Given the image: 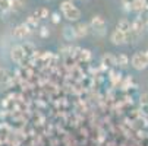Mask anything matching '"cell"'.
<instances>
[{
	"label": "cell",
	"mask_w": 148,
	"mask_h": 146,
	"mask_svg": "<svg viewBox=\"0 0 148 146\" xmlns=\"http://www.w3.org/2000/svg\"><path fill=\"white\" fill-rule=\"evenodd\" d=\"M101 65H104L106 67L114 66V65H116V57H114L112 53H106V54L101 57Z\"/></svg>",
	"instance_id": "obj_9"
},
{
	"label": "cell",
	"mask_w": 148,
	"mask_h": 146,
	"mask_svg": "<svg viewBox=\"0 0 148 146\" xmlns=\"http://www.w3.org/2000/svg\"><path fill=\"white\" fill-rule=\"evenodd\" d=\"M131 63H132V67L136 69V70H144L148 67V57L145 54V51H138L134 54L132 60H131Z\"/></svg>",
	"instance_id": "obj_2"
},
{
	"label": "cell",
	"mask_w": 148,
	"mask_h": 146,
	"mask_svg": "<svg viewBox=\"0 0 148 146\" xmlns=\"http://www.w3.org/2000/svg\"><path fill=\"white\" fill-rule=\"evenodd\" d=\"M49 15H50V12H49L47 7H40L34 12V16H37L38 19H47Z\"/></svg>",
	"instance_id": "obj_14"
},
{
	"label": "cell",
	"mask_w": 148,
	"mask_h": 146,
	"mask_svg": "<svg viewBox=\"0 0 148 146\" xmlns=\"http://www.w3.org/2000/svg\"><path fill=\"white\" fill-rule=\"evenodd\" d=\"M145 54H147V57H148V51H145Z\"/></svg>",
	"instance_id": "obj_23"
},
{
	"label": "cell",
	"mask_w": 148,
	"mask_h": 146,
	"mask_svg": "<svg viewBox=\"0 0 148 146\" xmlns=\"http://www.w3.org/2000/svg\"><path fill=\"white\" fill-rule=\"evenodd\" d=\"M40 35L43 37V38H47V37L50 35V32H49L47 26H41V29H40Z\"/></svg>",
	"instance_id": "obj_17"
},
{
	"label": "cell",
	"mask_w": 148,
	"mask_h": 146,
	"mask_svg": "<svg viewBox=\"0 0 148 146\" xmlns=\"http://www.w3.org/2000/svg\"><path fill=\"white\" fill-rule=\"evenodd\" d=\"M24 6L22 0H10V10H21Z\"/></svg>",
	"instance_id": "obj_16"
},
{
	"label": "cell",
	"mask_w": 148,
	"mask_h": 146,
	"mask_svg": "<svg viewBox=\"0 0 148 146\" xmlns=\"http://www.w3.org/2000/svg\"><path fill=\"white\" fill-rule=\"evenodd\" d=\"M46 2H47V0H46Z\"/></svg>",
	"instance_id": "obj_24"
},
{
	"label": "cell",
	"mask_w": 148,
	"mask_h": 146,
	"mask_svg": "<svg viewBox=\"0 0 148 146\" xmlns=\"http://www.w3.org/2000/svg\"><path fill=\"white\" fill-rule=\"evenodd\" d=\"M90 25L88 24H78L76 26H75V31H76V37L78 38H84V37H87L88 34H90Z\"/></svg>",
	"instance_id": "obj_7"
},
{
	"label": "cell",
	"mask_w": 148,
	"mask_h": 146,
	"mask_svg": "<svg viewBox=\"0 0 148 146\" xmlns=\"http://www.w3.org/2000/svg\"><path fill=\"white\" fill-rule=\"evenodd\" d=\"M60 10L68 20H79L81 18V10L73 5L72 0H65L60 3Z\"/></svg>",
	"instance_id": "obj_1"
},
{
	"label": "cell",
	"mask_w": 148,
	"mask_h": 146,
	"mask_svg": "<svg viewBox=\"0 0 148 146\" xmlns=\"http://www.w3.org/2000/svg\"><path fill=\"white\" fill-rule=\"evenodd\" d=\"M29 32H31V29L25 24H21V25H18V26L13 28V37L18 38V39H24L25 37L29 35Z\"/></svg>",
	"instance_id": "obj_6"
},
{
	"label": "cell",
	"mask_w": 148,
	"mask_h": 146,
	"mask_svg": "<svg viewBox=\"0 0 148 146\" xmlns=\"http://www.w3.org/2000/svg\"><path fill=\"white\" fill-rule=\"evenodd\" d=\"M141 104H148V92L141 95Z\"/></svg>",
	"instance_id": "obj_22"
},
{
	"label": "cell",
	"mask_w": 148,
	"mask_h": 146,
	"mask_svg": "<svg viewBox=\"0 0 148 146\" xmlns=\"http://www.w3.org/2000/svg\"><path fill=\"white\" fill-rule=\"evenodd\" d=\"M138 18H139V19L142 20V24H144V26L147 28V26H148V5L145 6V9H144V10H141V12H139Z\"/></svg>",
	"instance_id": "obj_15"
},
{
	"label": "cell",
	"mask_w": 148,
	"mask_h": 146,
	"mask_svg": "<svg viewBox=\"0 0 148 146\" xmlns=\"http://www.w3.org/2000/svg\"><path fill=\"white\" fill-rule=\"evenodd\" d=\"M90 26H91V29H94V32H95V34L103 35V34H104V31H106V26H107V24H106V20H104V18H103V16L97 15V16H94V18L91 19Z\"/></svg>",
	"instance_id": "obj_3"
},
{
	"label": "cell",
	"mask_w": 148,
	"mask_h": 146,
	"mask_svg": "<svg viewBox=\"0 0 148 146\" xmlns=\"http://www.w3.org/2000/svg\"><path fill=\"white\" fill-rule=\"evenodd\" d=\"M116 65L120 66V67H126V66L129 65V58H128V56H126V54H119V56L116 57Z\"/></svg>",
	"instance_id": "obj_13"
},
{
	"label": "cell",
	"mask_w": 148,
	"mask_h": 146,
	"mask_svg": "<svg viewBox=\"0 0 148 146\" xmlns=\"http://www.w3.org/2000/svg\"><path fill=\"white\" fill-rule=\"evenodd\" d=\"M116 28L120 29V31H123V32H126V34H129L131 29H132V25H131V22H129L128 19H120L119 22H117V26Z\"/></svg>",
	"instance_id": "obj_10"
},
{
	"label": "cell",
	"mask_w": 148,
	"mask_h": 146,
	"mask_svg": "<svg viewBox=\"0 0 148 146\" xmlns=\"http://www.w3.org/2000/svg\"><path fill=\"white\" fill-rule=\"evenodd\" d=\"M110 39H112V43H113L114 45H122V44H125L126 41H128V34L116 28V29L112 32Z\"/></svg>",
	"instance_id": "obj_4"
},
{
	"label": "cell",
	"mask_w": 148,
	"mask_h": 146,
	"mask_svg": "<svg viewBox=\"0 0 148 146\" xmlns=\"http://www.w3.org/2000/svg\"><path fill=\"white\" fill-rule=\"evenodd\" d=\"M72 2H73V0H72Z\"/></svg>",
	"instance_id": "obj_25"
},
{
	"label": "cell",
	"mask_w": 148,
	"mask_h": 146,
	"mask_svg": "<svg viewBox=\"0 0 148 146\" xmlns=\"http://www.w3.org/2000/svg\"><path fill=\"white\" fill-rule=\"evenodd\" d=\"M141 111L144 115H148V104H141Z\"/></svg>",
	"instance_id": "obj_21"
},
{
	"label": "cell",
	"mask_w": 148,
	"mask_h": 146,
	"mask_svg": "<svg viewBox=\"0 0 148 146\" xmlns=\"http://www.w3.org/2000/svg\"><path fill=\"white\" fill-rule=\"evenodd\" d=\"M51 20H53L54 24H59V22H60V15H59V13H56V12H54V13H51Z\"/></svg>",
	"instance_id": "obj_19"
},
{
	"label": "cell",
	"mask_w": 148,
	"mask_h": 146,
	"mask_svg": "<svg viewBox=\"0 0 148 146\" xmlns=\"http://www.w3.org/2000/svg\"><path fill=\"white\" fill-rule=\"evenodd\" d=\"M25 25H27L31 31H32V29H37V28H38V18L34 16V15L28 16L27 20H25Z\"/></svg>",
	"instance_id": "obj_12"
},
{
	"label": "cell",
	"mask_w": 148,
	"mask_h": 146,
	"mask_svg": "<svg viewBox=\"0 0 148 146\" xmlns=\"http://www.w3.org/2000/svg\"><path fill=\"white\" fill-rule=\"evenodd\" d=\"M25 48L22 47V45H15L13 48H12V51H10V57H12V60L13 61H16V63H21V61L24 60V57H25Z\"/></svg>",
	"instance_id": "obj_5"
},
{
	"label": "cell",
	"mask_w": 148,
	"mask_h": 146,
	"mask_svg": "<svg viewBox=\"0 0 148 146\" xmlns=\"http://www.w3.org/2000/svg\"><path fill=\"white\" fill-rule=\"evenodd\" d=\"M81 53H82V54H81V58H82V60H90V58H91V54H90L88 50H81Z\"/></svg>",
	"instance_id": "obj_18"
},
{
	"label": "cell",
	"mask_w": 148,
	"mask_h": 146,
	"mask_svg": "<svg viewBox=\"0 0 148 146\" xmlns=\"http://www.w3.org/2000/svg\"><path fill=\"white\" fill-rule=\"evenodd\" d=\"M148 3H147V0H134V3L131 5V10H134V12H136V13H139L141 10H144L145 9V6H147Z\"/></svg>",
	"instance_id": "obj_11"
},
{
	"label": "cell",
	"mask_w": 148,
	"mask_h": 146,
	"mask_svg": "<svg viewBox=\"0 0 148 146\" xmlns=\"http://www.w3.org/2000/svg\"><path fill=\"white\" fill-rule=\"evenodd\" d=\"M63 37H65L66 41H73L75 38H78L75 28L73 26H69V25H66L65 28H63Z\"/></svg>",
	"instance_id": "obj_8"
},
{
	"label": "cell",
	"mask_w": 148,
	"mask_h": 146,
	"mask_svg": "<svg viewBox=\"0 0 148 146\" xmlns=\"http://www.w3.org/2000/svg\"><path fill=\"white\" fill-rule=\"evenodd\" d=\"M132 3H134V0H122V5L128 9V10L131 9V5H132Z\"/></svg>",
	"instance_id": "obj_20"
}]
</instances>
